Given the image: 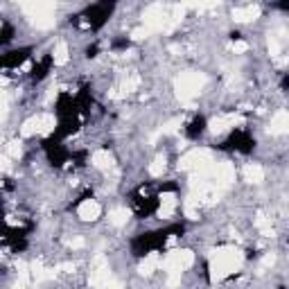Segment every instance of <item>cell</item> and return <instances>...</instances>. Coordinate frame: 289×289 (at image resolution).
Wrapping results in <instances>:
<instances>
[{"instance_id": "obj_1", "label": "cell", "mask_w": 289, "mask_h": 289, "mask_svg": "<svg viewBox=\"0 0 289 289\" xmlns=\"http://www.w3.org/2000/svg\"><path fill=\"white\" fill-rule=\"evenodd\" d=\"M242 260H244L242 253L237 249H233V246L215 251V255H212V260H210L212 280H222V278L231 276L233 271H237V269L242 267Z\"/></svg>"}, {"instance_id": "obj_14", "label": "cell", "mask_w": 289, "mask_h": 289, "mask_svg": "<svg viewBox=\"0 0 289 289\" xmlns=\"http://www.w3.org/2000/svg\"><path fill=\"white\" fill-rule=\"evenodd\" d=\"M7 156H9V158H18V156H21V142H9Z\"/></svg>"}, {"instance_id": "obj_2", "label": "cell", "mask_w": 289, "mask_h": 289, "mask_svg": "<svg viewBox=\"0 0 289 289\" xmlns=\"http://www.w3.org/2000/svg\"><path fill=\"white\" fill-rule=\"evenodd\" d=\"M203 84H206V75L203 73H183L176 79V95L183 102H190L201 93Z\"/></svg>"}, {"instance_id": "obj_4", "label": "cell", "mask_w": 289, "mask_h": 289, "mask_svg": "<svg viewBox=\"0 0 289 289\" xmlns=\"http://www.w3.org/2000/svg\"><path fill=\"white\" fill-rule=\"evenodd\" d=\"M77 215L82 217L84 222H95V219L102 215V206L95 201V199H86V201L79 203Z\"/></svg>"}, {"instance_id": "obj_9", "label": "cell", "mask_w": 289, "mask_h": 289, "mask_svg": "<svg viewBox=\"0 0 289 289\" xmlns=\"http://www.w3.org/2000/svg\"><path fill=\"white\" fill-rule=\"evenodd\" d=\"M163 264V260L158 258L156 253H152V255H147V258L142 260V264H140V273H144V276H149V273H154L158 267Z\"/></svg>"}, {"instance_id": "obj_7", "label": "cell", "mask_w": 289, "mask_h": 289, "mask_svg": "<svg viewBox=\"0 0 289 289\" xmlns=\"http://www.w3.org/2000/svg\"><path fill=\"white\" fill-rule=\"evenodd\" d=\"M260 14L258 7H253V5H246V7H237L233 9V18H235L237 23H246V21H253L255 16Z\"/></svg>"}, {"instance_id": "obj_15", "label": "cell", "mask_w": 289, "mask_h": 289, "mask_svg": "<svg viewBox=\"0 0 289 289\" xmlns=\"http://www.w3.org/2000/svg\"><path fill=\"white\" fill-rule=\"evenodd\" d=\"M0 170H3V172H12V158H9L7 154L0 156Z\"/></svg>"}, {"instance_id": "obj_5", "label": "cell", "mask_w": 289, "mask_h": 289, "mask_svg": "<svg viewBox=\"0 0 289 289\" xmlns=\"http://www.w3.org/2000/svg\"><path fill=\"white\" fill-rule=\"evenodd\" d=\"M287 127H289V115L285 109H280L276 115L271 118V133L273 136H282V133H287Z\"/></svg>"}, {"instance_id": "obj_13", "label": "cell", "mask_w": 289, "mask_h": 289, "mask_svg": "<svg viewBox=\"0 0 289 289\" xmlns=\"http://www.w3.org/2000/svg\"><path fill=\"white\" fill-rule=\"evenodd\" d=\"M163 172H165V156H158L156 161L149 165V174H152V176H161Z\"/></svg>"}, {"instance_id": "obj_10", "label": "cell", "mask_w": 289, "mask_h": 289, "mask_svg": "<svg viewBox=\"0 0 289 289\" xmlns=\"http://www.w3.org/2000/svg\"><path fill=\"white\" fill-rule=\"evenodd\" d=\"M109 222L113 224V226H124V224L129 222V210L127 208H115V210L109 212Z\"/></svg>"}, {"instance_id": "obj_19", "label": "cell", "mask_w": 289, "mask_h": 289, "mask_svg": "<svg viewBox=\"0 0 289 289\" xmlns=\"http://www.w3.org/2000/svg\"><path fill=\"white\" fill-rule=\"evenodd\" d=\"M0 30H3V21H0Z\"/></svg>"}, {"instance_id": "obj_8", "label": "cell", "mask_w": 289, "mask_h": 289, "mask_svg": "<svg viewBox=\"0 0 289 289\" xmlns=\"http://www.w3.org/2000/svg\"><path fill=\"white\" fill-rule=\"evenodd\" d=\"M244 179L249 181V183H262L264 181V170L260 165H255V163H251V165L244 167Z\"/></svg>"}, {"instance_id": "obj_6", "label": "cell", "mask_w": 289, "mask_h": 289, "mask_svg": "<svg viewBox=\"0 0 289 289\" xmlns=\"http://www.w3.org/2000/svg\"><path fill=\"white\" fill-rule=\"evenodd\" d=\"M93 165L100 167V170H111L113 167V154L109 149H97L93 154Z\"/></svg>"}, {"instance_id": "obj_17", "label": "cell", "mask_w": 289, "mask_h": 289, "mask_svg": "<svg viewBox=\"0 0 289 289\" xmlns=\"http://www.w3.org/2000/svg\"><path fill=\"white\" fill-rule=\"evenodd\" d=\"M273 262H276V255H273V253H267L262 258V267H271Z\"/></svg>"}, {"instance_id": "obj_12", "label": "cell", "mask_w": 289, "mask_h": 289, "mask_svg": "<svg viewBox=\"0 0 289 289\" xmlns=\"http://www.w3.org/2000/svg\"><path fill=\"white\" fill-rule=\"evenodd\" d=\"M52 59H54V63H66L68 61V45L63 43V41H59L57 45H54V50H52Z\"/></svg>"}, {"instance_id": "obj_20", "label": "cell", "mask_w": 289, "mask_h": 289, "mask_svg": "<svg viewBox=\"0 0 289 289\" xmlns=\"http://www.w3.org/2000/svg\"><path fill=\"white\" fill-rule=\"evenodd\" d=\"M0 188H3V181H0Z\"/></svg>"}, {"instance_id": "obj_18", "label": "cell", "mask_w": 289, "mask_h": 289, "mask_svg": "<svg viewBox=\"0 0 289 289\" xmlns=\"http://www.w3.org/2000/svg\"><path fill=\"white\" fill-rule=\"evenodd\" d=\"M106 289H124V287L120 285L118 280H115V282H109V285H106Z\"/></svg>"}, {"instance_id": "obj_11", "label": "cell", "mask_w": 289, "mask_h": 289, "mask_svg": "<svg viewBox=\"0 0 289 289\" xmlns=\"http://www.w3.org/2000/svg\"><path fill=\"white\" fill-rule=\"evenodd\" d=\"M176 208V197L174 194H165L161 199V217H170Z\"/></svg>"}, {"instance_id": "obj_3", "label": "cell", "mask_w": 289, "mask_h": 289, "mask_svg": "<svg viewBox=\"0 0 289 289\" xmlns=\"http://www.w3.org/2000/svg\"><path fill=\"white\" fill-rule=\"evenodd\" d=\"M109 278H111L109 262H106L104 255H97L95 262H93V267H91V285L95 289H102V287L109 285Z\"/></svg>"}, {"instance_id": "obj_16", "label": "cell", "mask_w": 289, "mask_h": 289, "mask_svg": "<svg viewBox=\"0 0 289 289\" xmlns=\"http://www.w3.org/2000/svg\"><path fill=\"white\" fill-rule=\"evenodd\" d=\"M246 50H249L246 41H235V43H233V52H246Z\"/></svg>"}]
</instances>
